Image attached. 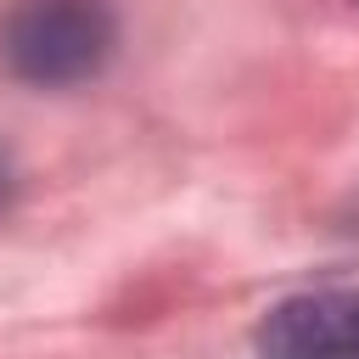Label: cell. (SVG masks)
Instances as JSON below:
<instances>
[{"instance_id":"1","label":"cell","mask_w":359,"mask_h":359,"mask_svg":"<svg viewBox=\"0 0 359 359\" xmlns=\"http://www.w3.org/2000/svg\"><path fill=\"white\" fill-rule=\"evenodd\" d=\"M118 50V17L107 0H11L0 17V56L22 84L67 90L95 79Z\"/></svg>"},{"instance_id":"2","label":"cell","mask_w":359,"mask_h":359,"mask_svg":"<svg viewBox=\"0 0 359 359\" xmlns=\"http://www.w3.org/2000/svg\"><path fill=\"white\" fill-rule=\"evenodd\" d=\"M258 359H359V286H320L280 297L258 331Z\"/></svg>"},{"instance_id":"3","label":"cell","mask_w":359,"mask_h":359,"mask_svg":"<svg viewBox=\"0 0 359 359\" xmlns=\"http://www.w3.org/2000/svg\"><path fill=\"white\" fill-rule=\"evenodd\" d=\"M6 202H11V157L0 151V208H6Z\"/></svg>"}]
</instances>
